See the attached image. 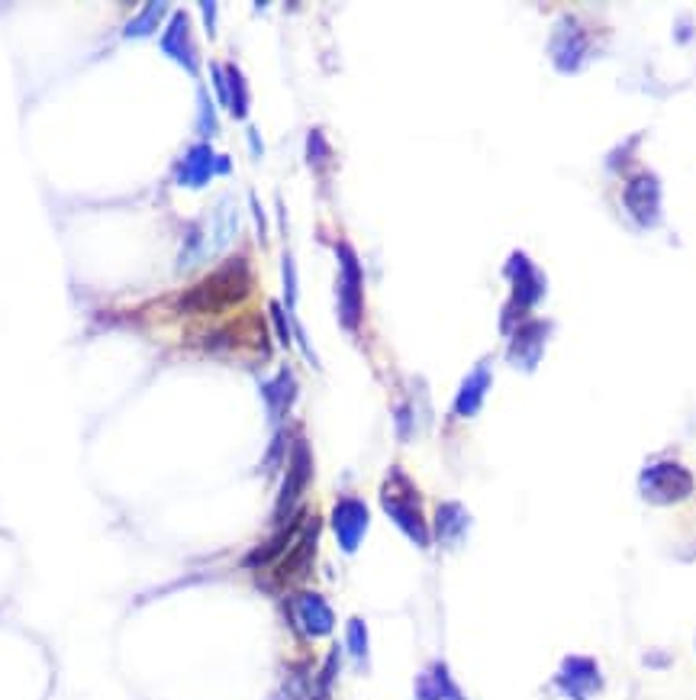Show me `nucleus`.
Wrapping results in <instances>:
<instances>
[{"label": "nucleus", "instance_id": "16", "mask_svg": "<svg viewBox=\"0 0 696 700\" xmlns=\"http://www.w3.org/2000/svg\"><path fill=\"white\" fill-rule=\"evenodd\" d=\"M468 526H471V516L464 513L461 503H442L439 507V513H436V540L439 543H446V546L461 543Z\"/></svg>", "mask_w": 696, "mask_h": 700}, {"label": "nucleus", "instance_id": "19", "mask_svg": "<svg viewBox=\"0 0 696 700\" xmlns=\"http://www.w3.org/2000/svg\"><path fill=\"white\" fill-rule=\"evenodd\" d=\"M348 652L358 658V662H364L368 658V626H364V620H348Z\"/></svg>", "mask_w": 696, "mask_h": 700}, {"label": "nucleus", "instance_id": "11", "mask_svg": "<svg viewBox=\"0 0 696 700\" xmlns=\"http://www.w3.org/2000/svg\"><path fill=\"white\" fill-rule=\"evenodd\" d=\"M291 616H294L300 633L310 636V640H323L336 626L333 607L326 603V598H319L316 591H300L298 598L291 600Z\"/></svg>", "mask_w": 696, "mask_h": 700}, {"label": "nucleus", "instance_id": "4", "mask_svg": "<svg viewBox=\"0 0 696 700\" xmlns=\"http://www.w3.org/2000/svg\"><path fill=\"white\" fill-rule=\"evenodd\" d=\"M691 491H694V475L677 462H654L639 475V495L654 507L681 503L684 498H691Z\"/></svg>", "mask_w": 696, "mask_h": 700}, {"label": "nucleus", "instance_id": "3", "mask_svg": "<svg viewBox=\"0 0 696 700\" xmlns=\"http://www.w3.org/2000/svg\"><path fill=\"white\" fill-rule=\"evenodd\" d=\"M381 503H384V513L397 523L400 530L406 533V540H413L419 549L429 546V523H426V513H423V500H419V491L413 488V481L394 468L381 488Z\"/></svg>", "mask_w": 696, "mask_h": 700}, {"label": "nucleus", "instance_id": "2", "mask_svg": "<svg viewBox=\"0 0 696 700\" xmlns=\"http://www.w3.org/2000/svg\"><path fill=\"white\" fill-rule=\"evenodd\" d=\"M503 275H506V281L513 285L509 303H506V310H503V333H513V330L519 326V320H523L529 310H536L539 300L546 298L548 281L546 275L539 271V265H536L529 255H523V252H513V255L506 258Z\"/></svg>", "mask_w": 696, "mask_h": 700}, {"label": "nucleus", "instance_id": "10", "mask_svg": "<svg viewBox=\"0 0 696 700\" xmlns=\"http://www.w3.org/2000/svg\"><path fill=\"white\" fill-rule=\"evenodd\" d=\"M368 523H371V513L364 507V500L358 498H339L336 507H333V533L339 540L343 552H358L364 533H368Z\"/></svg>", "mask_w": 696, "mask_h": 700}, {"label": "nucleus", "instance_id": "13", "mask_svg": "<svg viewBox=\"0 0 696 700\" xmlns=\"http://www.w3.org/2000/svg\"><path fill=\"white\" fill-rule=\"evenodd\" d=\"M316 540H319V520L313 516L303 530V536H298V543L291 549L281 555L278 562V571H274V581L278 585H288V581H298L310 571V562L316 555Z\"/></svg>", "mask_w": 696, "mask_h": 700}, {"label": "nucleus", "instance_id": "9", "mask_svg": "<svg viewBox=\"0 0 696 700\" xmlns=\"http://www.w3.org/2000/svg\"><path fill=\"white\" fill-rule=\"evenodd\" d=\"M361 265L355 252L348 246H339V316L346 330H358L361 323Z\"/></svg>", "mask_w": 696, "mask_h": 700}, {"label": "nucleus", "instance_id": "6", "mask_svg": "<svg viewBox=\"0 0 696 700\" xmlns=\"http://www.w3.org/2000/svg\"><path fill=\"white\" fill-rule=\"evenodd\" d=\"M554 688L568 700H591L603 691L599 665L587 655H568L554 675Z\"/></svg>", "mask_w": 696, "mask_h": 700}, {"label": "nucleus", "instance_id": "8", "mask_svg": "<svg viewBox=\"0 0 696 700\" xmlns=\"http://www.w3.org/2000/svg\"><path fill=\"white\" fill-rule=\"evenodd\" d=\"M310 475H313V462H310V449L306 443L298 440V446L291 452V465H288V478H284V488L278 495V507H274V520L284 526L288 520H294L298 513V503L310 485Z\"/></svg>", "mask_w": 696, "mask_h": 700}, {"label": "nucleus", "instance_id": "7", "mask_svg": "<svg viewBox=\"0 0 696 700\" xmlns=\"http://www.w3.org/2000/svg\"><path fill=\"white\" fill-rule=\"evenodd\" d=\"M548 336H551V323L548 320H529V323H519L509 336V365L532 375L542 362L548 346Z\"/></svg>", "mask_w": 696, "mask_h": 700}, {"label": "nucleus", "instance_id": "15", "mask_svg": "<svg viewBox=\"0 0 696 700\" xmlns=\"http://www.w3.org/2000/svg\"><path fill=\"white\" fill-rule=\"evenodd\" d=\"M416 700H461V691L454 688L451 675L442 662L426 668L416 681Z\"/></svg>", "mask_w": 696, "mask_h": 700}, {"label": "nucleus", "instance_id": "12", "mask_svg": "<svg viewBox=\"0 0 696 700\" xmlns=\"http://www.w3.org/2000/svg\"><path fill=\"white\" fill-rule=\"evenodd\" d=\"M622 203L626 210L636 216L639 226H658L661 220V185L654 175H639L626 185V195H622Z\"/></svg>", "mask_w": 696, "mask_h": 700}, {"label": "nucleus", "instance_id": "14", "mask_svg": "<svg viewBox=\"0 0 696 700\" xmlns=\"http://www.w3.org/2000/svg\"><path fill=\"white\" fill-rule=\"evenodd\" d=\"M491 385H494L491 365L481 362V365L464 378V385H461V391H458V398H454V413H458V416H474V413L481 410L484 398H487Z\"/></svg>", "mask_w": 696, "mask_h": 700}, {"label": "nucleus", "instance_id": "18", "mask_svg": "<svg viewBox=\"0 0 696 700\" xmlns=\"http://www.w3.org/2000/svg\"><path fill=\"white\" fill-rule=\"evenodd\" d=\"M294 395H298V381H294V375H291V371H281V378H278V381L265 385V398H268L271 413H284V410L291 407Z\"/></svg>", "mask_w": 696, "mask_h": 700}, {"label": "nucleus", "instance_id": "17", "mask_svg": "<svg viewBox=\"0 0 696 700\" xmlns=\"http://www.w3.org/2000/svg\"><path fill=\"white\" fill-rule=\"evenodd\" d=\"M165 52L175 55L181 65H188V71H198V68H194V52H191V43H188V16H184V13L175 16V26H171V33L165 36Z\"/></svg>", "mask_w": 696, "mask_h": 700}, {"label": "nucleus", "instance_id": "5", "mask_svg": "<svg viewBox=\"0 0 696 700\" xmlns=\"http://www.w3.org/2000/svg\"><path fill=\"white\" fill-rule=\"evenodd\" d=\"M591 52V40L581 26L577 16H561L551 30V43H548V55L554 62V68L561 75H571V71H581L584 58Z\"/></svg>", "mask_w": 696, "mask_h": 700}, {"label": "nucleus", "instance_id": "20", "mask_svg": "<svg viewBox=\"0 0 696 700\" xmlns=\"http://www.w3.org/2000/svg\"><path fill=\"white\" fill-rule=\"evenodd\" d=\"M271 313H274V320H278V333H281V343H291V333H288V326H284L281 307H278V303H271Z\"/></svg>", "mask_w": 696, "mask_h": 700}, {"label": "nucleus", "instance_id": "1", "mask_svg": "<svg viewBox=\"0 0 696 700\" xmlns=\"http://www.w3.org/2000/svg\"><path fill=\"white\" fill-rule=\"evenodd\" d=\"M251 291V268L246 258H233L213 275H206L200 285H194L184 298L181 310L188 313H220L226 307H236L249 298Z\"/></svg>", "mask_w": 696, "mask_h": 700}]
</instances>
